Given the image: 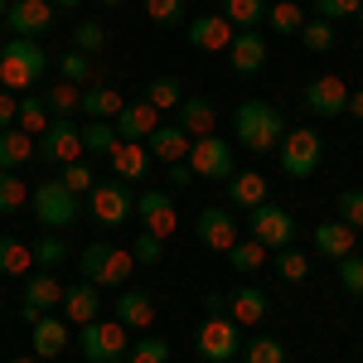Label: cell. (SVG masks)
Listing matches in <instances>:
<instances>
[{"instance_id":"obj_1","label":"cell","mask_w":363,"mask_h":363,"mask_svg":"<svg viewBox=\"0 0 363 363\" xmlns=\"http://www.w3.org/2000/svg\"><path fill=\"white\" fill-rule=\"evenodd\" d=\"M44 68H49V54H44L39 39H20V34H10V39L0 44V87H5V92L39 87Z\"/></svg>"},{"instance_id":"obj_2","label":"cell","mask_w":363,"mask_h":363,"mask_svg":"<svg viewBox=\"0 0 363 363\" xmlns=\"http://www.w3.org/2000/svg\"><path fill=\"white\" fill-rule=\"evenodd\" d=\"M233 136H238V145H242V150H252V155H267L272 145H281V136H286V121H281V112L272 107V102L252 97V102H242V107L233 112Z\"/></svg>"},{"instance_id":"obj_3","label":"cell","mask_w":363,"mask_h":363,"mask_svg":"<svg viewBox=\"0 0 363 363\" xmlns=\"http://www.w3.org/2000/svg\"><path fill=\"white\" fill-rule=\"evenodd\" d=\"M29 208H34V223L49 228V233H63V228L78 223V194L63 184V179H39V189L29 194Z\"/></svg>"},{"instance_id":"obj_4","label":"cell","mask_w":363,"mask_h":363,"mask_svg":"<svg viewBox=\"0 0 363 363\" xmlns=\"http://www.w3.org/2000/svg\"><path fill=\"white\" fill-rule=\"evenodd\" d=\"M131 330L121 325V320H87L78 325V349H83L87 363H116L126 349H131Z\"/></svg>"},{"instance_id":"obj_5","label":"cell","mask_w":363,"mask_h":363,"mask_svg":"<svg viewBox=\"0 0 363 363\" xmlns=\"http://www.w3.org/2000/svg\"><path fill=\"white\" fill-rule=\"evenodd\" d=\"M131 267H136V257L112 247V242H92V247H83V257H78V272H83V281H92V286H121V281L131 277Z\"/></svg>"},{"instance_id":"obj_6","label":"cell","mask_w":363,"mask_h":363,"mask_svg":"<svg viewBox=\"0 0 363 363\" xmlns=\"http://www.w3.org/2000/svg\"><path fill=\"white\" fill-rule=\"evenodd\" d=\"M87 213H92V223H97V228L131 223V213H136V194H131V184H121V179L92 184V189H87Z\"/></svg>"},{"instance_id":"obj_7","label":"cell","mask_w":363,"mask_h":363,"mask_svg":"<svg viewBox=\"0 0 363 363\" xmlns=\"http://www.w3.org/2000/svg\"><path fill=\"white\" fill-rule=\"evenodd\" d=\"M194 349L203 363H228L233 354H242V330L233 325V315H208L194 335Z\"/></svg>"},{"instance_id":"obj_8","label":"cell","mask_w":363,"mask_h":363,"mask_svg":"<svg viewBox=\"0 0 363 363\" xmlns=\"http://www.w3.org/2000/svg\"><path fill=\"white\" fill-rule=\"evenodd\" d=\"M34 160L39 165H73V160H83V131H78V121H49V131L34 140Z\"/></svg>"},{"instance_id":"obj_9","label":"cell","mask_w":363,"mask_h":363,"mask_svg":"<svg viewBox=\"0 0 363 363\" xmlns=\"http://www.w3.org/2000/svg\"><path fill=\"white\" fill-rule=\"evenodd\" d=\"M189 169H194V179L228 184V179H233V140H223V136H199L194 145H189Z\"/></svg>"},{"instance_id":"obj_10","label":"cell","mask_w":363,"mask_h":363,"mask_svg":"<svg viewBox=\"0 0 363 363\" xmlns=\"http://www.w3.org/2000/svg\"><path fill=\"white\" fill-rule=\"evenodd\" d=\"M247 238H252V242H262L267 252L291 247V238H296V218H291L286 208H277V203H257V208L247 213Z\"/></svg>"},{"instance_id":"obj_11","label":"cell","mask_w":363,"mask_h":363,"mask_svg":"<svg viewBox=\"0 0 363 363\" xmlns=\"http://www.w3.org/2000/svg\"><path fill=\"white\" fill-rule=\"evenodd\" d=\"M281 155V169L291 174V179H310L315 169H320V136L310 131V126H301V131H286L277 145Z\"/></svg>"},{"instance_id":"obj_12","label":"cell","mask_w":363,"mask_h":363,"mask_svg":"<svg viewBox=\"0 0 363 363\" xmlns=\"http://www.w3.org/2000/svg\"><path fill=\"white\" fill-rule=\"evenodd\" d=\"M54 5L49 0H10V10H5V29L10 34H20V39H44L49 29H54Z\"/></svg>"},{"instance_id":"obj_13","label":"cell","mask_w":363,"mask_h":363,"mask_svg":"<svg viewBox=\"0 0 363 363\" xmlns=\"http://www.w3.org/2000/svg\"><path fill=\"white\" fill-rule=\"evenodd\" d=\"M306 107L315 116H339L349 112V83L335 78V73H320V78H310L306 83Z\"/></svg>"},{"instance_id":"obj_14","label":"cell","mask_w":363,"mask_h":363,"mask_svg":"<svg viewBox=\"0 0 363 363\" xmlns=\"http://www.w3.org/2000/svg\"><path fill=\"white\" fill-rule=\"evenodd\" d=\"M136 218L145 223V233H155V238H169V233L179 228V218H174V199H169L165 189H145V194L136 199Z\"/></svg>"},{"instance_id":"obj_15","label":"cell","mask_w":363,"mask_h":363,"mask_svg":"<svg viewBox=\"0 0 363 363\" xmlns=\"http://www.w3.org/2000/svg\"><path fill=\"white\" fill-rule=\"evenodd\" d=\"M228 49H233V73L238 78H252V73L267 68V34L262 29H238Z\"/></svg>"},{"instance_id":"obj_16","label":"cell","mask_w":363,"mask_h":363,"mask_svg":"<svg viewBox=\"0 0 363 363\" xmlns=\"http://www.w3.org/2000/svg\"><path fill=\"white\" fill-rule=\"evenodd\" d=\"M228 315H233L238 330H257V325L272 315V296H267L262 286H242V291L228 296Z\"/></svg>"},{"instance_id":"obj_17","label":"cell","mask_w":363,"mask_h":363,"mask_svg":"<svg viewBox=\"0 0 363 363\" xmlns=\"http://www.w3.org/2000/svg\"><path fill=\"white\" fill-rule=\"evenodd\" d=\"M54 306H63V286H58L54 272H39V277L25 281V306H20V315L29 320H39V315H49Z\"/></svg>"},{"instance_id":"obj_18","label":"cell","mask_w":363,"mask_h":363,"mask_svg":"<svg viewBox=\"0 0 363 363\" xmlns=\"http://www.w3.org/2000/svg\"><path fill=\"white\" fill-rule=\"evenodd\" d=\"M194 238L203 242V247H213V252H228L233 242H238V223H233L228 208H203V213L194 218Z\"/></svg>"},{"instance_id":"obj_19","label":"cell","mask_w":363,"mask_h":363,"mask_svg":"<svg viewBox=\"0 0 363 363\" xmlns=\"http://www.w3.org/2000/svg\"><path fill=\"white\" fill-rule=\"evenodd\" d=\"M160 126V112L140 97V102H126L121 112H116V121H112V131H116V140H150V131Z\"/></svg>"},{"instance_id":"obj_20","label":"cell","mask_w":363,"mask_h":363,"mask_svg":"<svg viewBox=\"0 0 363 363\" xmlns=\"http://www.w3.org/2000/svg\"><path fill=\"white\" fill-rule=\"evenodd\" d=\"M233 34H238V29L228 25L223 15H199L194 25L184 29L189 49H199V54H218V49H228V44H233Z\"/></svg>"},{"instance_id":"obj_21","label":"cell","mask_w":363,"mask_h":363,"mask_svg":"<svg viewBox=\"0 0 363 363\" xmlns=\"http://www.w3.org/2000/svg\"><path fill=\"white\" fill-rule=\"evenodd\" d=\"M102 286H92V281H73V286H63V320L68 325H87V320H97V310H102V296H97Z\"/></svg>"},{"instance_id":"obj_22","label":"cell","mask_w":363,"mask_h":363,"mask_svg":"<svg viewBox=\"0 0 363 363\" xmlns=\"http://www.w3.org/2000/svg\"><path fill=\"white\" fill-rule=\"evenodd\" d=\"M107 160H112V179H121V184H136V179L150 174V150H145V140H121Z\"/></svg>"},{"instance_id":"obj_23","label":"cell","mask_w":363,"mask_h":363,"mask_svg":"<svg viewBox=\"0 0 363 363\" xmlns=\"http://www.w3.org/2000/svg\"><path fill=\"white\" fill-rule=\"evenodd\" d=\"M112 320H121L126 330L145 335V330L155 325V296H150V291H121V296H116V315H112Z\"/></svg>"},{"instance_id":"obj_24","label":"cell","mask_w":363,"mask_h":363,"mask_svg":"<svg viewBox=\"0 0 363 363\" xmlns=\"http://www.w3.org/2000/svg\"><path fill=\"white\" fill-rule=\"evenodd\" d=\"M174 112H179V121H174V126H179V131H184L189 140L213 136V126H218V107H213L208 97H184Z\"/></svg>"},{"instance_id":"obj_25","label":"cell","mask_w":363,"mask_h":363,"mask_svg":"<svg viewBox=\"0 0 363 363\" xmlns=\"http://www.w3.org/2000/svg\"><path fill=\"white\" fill-rule=\"evenodd\" d=\"M189 145H194V140L184 136L179 126H155L150 140H145V150H150L155 165H179V160H189Z\"/></svg>"},{"instance_id":"obj_26","label":"cell","mask_w":363,"mask_h":363,"mask_svg":"<svg viewBox=\"0 0 363 363\" xmlns=\"http://www.w3.org/2000/svg\"><path fill=\"white\" fill-rule=\"evenodd\" d=\"M29 344H34V359H58L68 344V320H54V315L29 320Z\"/></svg>"},{"instance_id":"obj_27","label":"cell","mask_w":363,"mask_h":363,"mask_svg":"<svg viewBox=\"0 0 363 363\" xmlns=\"http://www.w3.org/2000/svg\"><path fill=\"white\" fill-rule=\"evenodd\" d=\"M223 189H228V203H233V208H247V213L257 203H267V194H272V184H267L257 169H233V179H228Z\"/></svg>"},{"instance_id":"obj_28","label":"cell","mask_w":363,"mask_h":363,"mask_svg":"<svg viewBox=\"0 0 363 363\" xmlns=\"http://www.w3.org/2000/svg\"><path fill=\"white\" fill-rule=\"evenodd\" d=\"M310 242H315V252H320V257H330V262H344V257H349V252H354V242H359V233H354V228L349 223H320L315 228V233H310Z\"/></svg>"},{"instance_id":"obj_29","label":"cell","mask_w":363,"mask_h":363,"mask_svg":"<svg viewBox=\"0 0 363 363\" xmlns=\"http://www.w3.org/2000/svg\"><path fill=\"white\" fill-rule=\"evenodd\" d=\"M126 107V97L107 83H87L83 87V116L87 121H116V112Z\"/></svg>"},{"instance_id":"obj_30","label":"cell","mask_w":363,"mask_h":363,"mask_svg":"<svg viewBox=\"0 0 363 363\" xmlns=\"http://www.w3.org/2000/svg\"><path fill=\"white\" fill-rule=\"evenodd\" d=\"M34 267V247L20 242L15 233H0V277H29Z\"/></svg>"},{"instance_id":"obj_31","label":"cell","mask_w":363,"mask_h":363,"mask_svg":"<svg viewBox=\"0 0 363 363\" xmlns=\"http://www.w3.org/2000/svg\"><path fill=\"white\" fill-rule=\"evenodd\" d=\"M34 160V136H25L20 126H5L0 131V169H20Z\"/></svg>"},{"instance_id":"obj_32","label":"cell","mask_w":363,"mask_h":363,"mask_svg":"<svg viewBox=\"0 0 363 363\" xmlns=\"http://www.w3.org/2000/svg\"><path fill=\"white\" fill-rule=\"evenodd\" d=\"M39 97H44V107H49L54 121H73V116L83 112V87H73V83H54L49 92H39Z\"/></svg>"},{"instance_id":"obj_33","label":"cell","mask_w":363,"mask_h":363,"mask_svg":"<svg viewBox=\"0 0 363 363\" xmlns=\"http://www.w3.org/2000/svg\"><path fill=\"white\" fill-rule=\"evenodd\" d=\"M228 262H233V272H262V267H272V252L262 247V242H252V238H238L233 247H228Z\"/></svg>"},{"instance_id":"obj_34","label":"cell","mask_w":363,"mask_h":363,"mask_svg":"<svg viewBox=\"0 0 363 363\" xmlns=\"http://www.w3.org/2000/svg\"><path fill=\"white\" fill-rule=\"evenodd\" d=\"M223 20L233 29H257L267 25V0H223Z\"/></svg>"},{"instance_id":"obj_35","label":"cell","mask_w":363,"mask_h":363,"mask_svg":"<svg viewBox=\"0 0 363 363\" xmlns=\"http://www.w3.org/2000/svg\"><path fill=\"white\" fill-rule=\"evenodd\" d=\"M25 203H29V184L15 174V169H0V218L20 213Z\"/></svg>"},{"instance_id":"obj_36","label":"cell","mask_w":363,"mask_h":363,"mask_svg":"<svg viewBox=\"0 0 363 363\" xmlns=\"http://www.w3.org/2000/svg\"><path fill=\"white\" fill-rule=\"evenodd\" d=\"M267 25H272V34H301L306 10L296 0H277V5H267Z\"/></svg>"},{"instance_id":"obj_37","label":"cell","mask_w":363,"mask_h":363,"mask_svg":"<svg viewBox=\"0 0 363 363\" xmlns=\"http://www.w3.org/2000/svg\"><path fill=\"white\" fill-rule=\"evenodd\" d=\"M145 102H150L155 112H174V107L184 102V87H179V78H150V83H145Z\"/></svg>"},{"instance_id":"obj_38","label":"cell","mask_w":363,"mask_h":363,"mask_svg":"<svg viewBox=\"0 0 363 363\" xmlns=\"http://www.w3.org/2000/svg\"><path fill=\"white\" fill-rule=\"evenodd\" d=\"M15 121H20V131H25V136H44V131H49V121H54V116H49V107H44V97H20V116H15Z\"/></svg>"},{"instance_id":"obj_39","label":"cell","mask_w":363,"mask_h":363,"mask_svg":"<svg viewBox=\"0 0 363 363\" xmlns=\"http://www.w3.org/2000/svg\"><path fill=\"white\" fill-rule=\"evenodd\" d=\"M97 78V68L87 63V54H78V49H68V54L58 58V83H73V87H87Z\"/></svg>"},{"instance_id":"obj_40","label":"cell","mask_w":363,"mask_h":363,"mask_svg":"<svg viewBox=\"0 0 363 363\" xmlns=\"http://www.w3.org/2000/svg\"><path fill=\"white\" fill-rule=\"evenodd\" d=\"M242 363H286V344L281 339H242Z\"/></svg>"},{"instance_id":"obj_41","label":"cell","mask_w":363,"mask_h":363,"mask_svg":"<svg viewBox=\"0 0 363 363\" xmlns=\"http://www.w3.org/2000/svg\"><path fill=\"white\" fill-rule=\"evenodd\" d=\"M116 145H121V140H116L112 121H87L83 126V150L87 155H112Z\"/></svg>"},{"instance_id":"obj_42","label":"cell","mask_w":363,"mask_h":363,"mask_svg":"<svg viewBox=\"0 0 363 363\" xmlns=\"http://www.w3.org/2000/svg\"><path fill=\"white\" fill-rule=\"evenodd\" d=\"M301 44H306L310 54H330V49H335V25L320 20V15L306 20V25H301Z\"/></svg>"},{"instance_id":"obj_43","label":"cell","mask_w":363,"mask_h":363,"mask_svg":"<svg viewBox=\"0 0 363 363\" xmlns=\"http://www.w3.org/2000/svg\"><path fill=\"white\" fill-rule=\"evenodd\" d=\"M131 257H136V267H160V262H165V238L140 233L136 242H131Z\"/></svg>"},{"instance_id":"obj_44","label":"cell","mask_w":363,"mask_h":363,"mask_svg":"<svg viewBox=\"0 0 363 363\" xmlns=\"http://www.w3.org/2000/svg\"><path fill=\"white\" fill-rule=\"evenodd\" d=\"M63 257H68V247H63V238H58V233H44V238L34 242V262H39V272H54Z\"/></svg>"},{"instance_id":"obj_45","label":"cell","mask_w":363,"mask_h":363,"mask_svg":"<svg viewBox=\"0 0 363 363\" xmlns=\"http://www.w3.org/2000/svg\"><path fill=\"white\" fill-rule=\"evenodd\" d=\"M126 359L131 363H169V344L160 335L155 339H136V344L126 349Z\"/></svg>"},{"instance_id":"obj_46","label":"cell","mask_w":363,"mask_h":363,"mask_svg":"<svg viewBox=\"0 0 363 363\" xmlns=\"http://www.w3.org/2000/svg\"><path fill=\"white\" fill-rule=\"evenodd\" d=\"M277 272L286 281H306L310 257H306V252H296V247H277Z\"/></svg>"},{"instance_id":"obj_47","label":"cell","mask_w":363,"mask_h":363,"mask_svg":"<svg viewBox=\"0 0 363 363\" xmlns=\"http://www.w3.org/2000/svg\"><path fill=\"white\" fill-rule=\"evenodd\" d=\"M102 44H107V29L97 25V20H83V25L73 29V49L78 54H97Z\"/></svg>"},{"instance_id":"obj_48","label":"cell","mask_w":363,"mask_h":363,"mask_svg":"<svg viewBox=\"0 0 363 363\" xmlns=\"http://www.w3.org/2000/svg\"><path fill=\"white\" fill-rule=\"evenodd\" d=\"M339 223H349L354 233H363V189H344V194H339Z\"/></svg>"},{"instance_id":"obj_49","label":"cell","mask_w":363,"mask_h":363,"mask_svg":"<svg viewBox=\"0 0 363 363\" xmlns=\"http://www.w3.org/2000/svg\"><path fill=\"white\" fill-rule=\"evenodd\" d=\"M145 15L155 25H184V0H145Z\"/></svg>"},{"instance_id":"obj_50","label":"cell","mask_w":363,"mask_h":363,"mask_svg":"<svg viewBox=\"0 0 363 363\" xmlns=\"http://www.w3.org/2000/svg\"><path fill=\"white\" fill-rule=\"evenodd\" d=\"M58 179H63L73 194H87V189L97 184V174H92V165H87V160H73V165H63V174H58Z\"/></svg>"},{"instance_id":"obj_51","label":"cell","mask_w":363,"mask_h":363,"mask_svg":"<svg viewBox=\"0 0 363 363\" xmlns=\"http://www.w3.org/2000/svg\"><path fill=\"white\" fill-rule=\"evenodd\" d=\"M339 286H344L349 296H363V257L359 252H349V257L339 262Z\"/></svg>"},{"instance_id":"obj_52","label":"cell","mask_w":363,"mask_h":363,"mask_svg":"<svg viewBox=\"0 0 363 363\" xmlns=\"http://www.w3.org/2000/svg\"><path fill=\"white\" fill-rule=\"evenodd\" d=\"M359 5H363V0H315V15L335 25V20H354V15H359Z\"/></svg>"},{"instance_id":"obj_53","label":"cell","mask_w":363,"mask_h":363,"mask_svg":"<svg viewBox=\"0 0 363 363\" xmlns=\"http://www.w3.org/2000/svg\"><path fill=\"white\" fill-rule=\"evenodd\" d=\"M15 116H20L15 92H5V87H0V131H5V126H15Z\"/></svg>"},{"instance_id":"obj_54","label":"cell","mask_w":363,"mask_h":363,"mask_svg":"<svg viewBox=\"0 0 363 363\" xmlns=\"http://www.w3.org/2000/svg\"><path fill=\"white\" fill-rule=\"evenodd\" d=\"M169 169V184H194V169H189V160H179V165H165Z\"/></svg>"},{"instance_id":"obj_55","label":"cell","mask_w":363,"mask_h":363,"mask_svg":"<svg viewBox=\"0 0 363 363\" xmlns=\"http://www.w3.org/2000/svg\"><path fill=\"white\" fill-rule=\"evenodd\" d=\"M203 310H208V315H228V296H218V291L203 296Z\"/></svg>"},{"instance_id":"obj_56","label":"cell","mask_w":363,"mask_h":363,"mask_svg":"<svg viewBox=\"0 0 363 363\" xmlns=\"http://www.w3.org/2000/svg\"><path fill=\"white\" fill-rule=\"evenodd\" d=\"M349 116H359V121H363V92H349Z\"/></svg>"},{"instance_id":"obj_57","label":"cell","mask_w":363,"mask_h":363,"mask_svg":"<svg viewBox=\"0 0 363 363\" xmlns=\"http://www.w3.org/2000/svg\"><path fill=\"white\" fill-rule=\"evenodd\" d=\"M49 5H54V10H78L83 0H49Z\"/></svg>"},{"instance_id":"obj_58","label":"cell","mask_w":363,"mask_h":363,"mask_svg":"<svg viewBox=\"0 0 363 363\" xmlns=\"http://www.w3.org/2000/svg\"><path fill=\"white\" fill-rule=\"evenodd\" d=\"M10 363H39V359H34V354H20V359H10Z\"/></svg>"},{"instance_id":"obj_59","label":"cell","mask_w":363,"mask_h":363,"mask_svg":"<svg viewBox=\"0 0 363 363\" xmlns=\"http://www.w3.org/2000/svg\"><path fill=\"white\" fill-rule=\"evenodd\" d=\"M5 10H10V0H0V20H5Z\"/></svg>"},{"instance_id":"obj_60","label":"cell","mask_w":363,"mask_h":363,"mask_svg":"<svg viewBox=\"0 0 363 363\" xmlns=\"http://www.w3.org/2000/svg\"><path fill=\"white\" fill-rule=\"evenodd\" d=\"M354 20H359V25H363V5H359V15H354Z\"/></svg>"},{"instance_id":"obj_61","label":"cell","mask_w":363,"mask_h":363,"mask_svg":"<svg viewBox=\"0 0 363 363\" xmlns=\"http://www.w3.org/2000/svg\"><path fill=\"white\" fill-rule=\"evenodd\" d=\"M102 5H121V0H102Z\"/></svg>"}]
</instances>
